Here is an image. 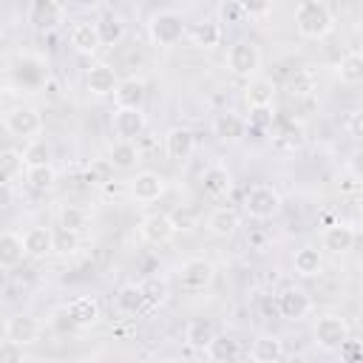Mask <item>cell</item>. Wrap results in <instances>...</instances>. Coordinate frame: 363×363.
Masks as SVG:
<instances>
[{
	"label": "cell",
	"instance_id": "cell-49",
	"mask_svg": "<svg viewBox=\"0 0 363 363\" xmlns=\"http://www.w3.org/2000/svg\"><path fill=\"white\" fill-rule=\"evenodd\" d=\"M11 199H14V196H11L9 182H3V179H0V210H3V207H9V204H11Z\"/></svg>",
	"mask_w": 363,
	"mask_h": 363
},
{
	"label": "cell",
	"instance_id": "cell-29",
	"mask_svg": "<svg viewBox=\"0 0 363 363\" xmlns=\"http://www.w3.org/2000/svg\"><path fill=\"white\" fill-rule=\"evenodd\" d=\"M108 162H111V167H113V170H130V167H136V162H139V150H136V145H133V142L119 139V142H113V145H111Z\"/></svg>",
	"mask_w": 363,
	"mask_h": 363
},
{
	"label": "cell",
	"instance_id": "cell-34",
	"mask_svg": "<svg viewBox=\"0 0 363 363\" xmlns=\"http://www.w3.org/2000/svg\"><path fill=\"white\" fill-rule=\"evenodd\" d=\"M145 292H142V284H125V286H119V292H116V306L122 309V312H128V315H136V312H142L145 309Z\"/></svg>",
	"mask_w": 363,
	"mask_h": 363
},
{
	"label": "cell",
	"instance_id": "cell-18",
	"mask_svg": "<svg viewBox=\"0 0 363 363\" xmlns=\"http://www.w3.org/2000/svg\"><path fill=\"white\" fill-rule=\"evenodd\" d=\"M116 82H119L116 71H113L111 65H105V62L91 65L88 74H85V88H88L94 96H111L113 88H116Z\"/></svg>",
	"mask_w": 363,
	"mask_h": 363
},
{
	"label": "cell",
	"instance_id": "cell-35",
	"mask_svg": "<svg viewBox=\"0 0 363 363\" xmlns=\"http://www.w3.org/2000/svg\"><path fill=\"white\" fill-rule=\"evenodd\" d=\"M96 31H99V43L102 45H116L125 37V20L116 17V14H102L99 23H96Z\"/></svg>",
	"mask_w": 363,
	"mask_h": 363
},
{
	"label": "cell",
	"instance_id": "cell-26",
	"mask_svg": "<svg viewBox=\"0 0 363 363\" xmlns=\"http://www.w3.org/2000/svg\"><path fill=\"white\" fill-rule=\"evenodd\" d=\"M187 37L196 48H216L221 43V26L216 20H201L196 26H190Z\"/></svg>",
	"mask_w": 363,
	"mask_h": 363
},
{
	"label": "cell",
	"instance_id": "cell-16",
	"mask_svg": "<svg viewBox=\"0 0 363 363\" xmlns=\"http://www.w3.org/2000/svg\"><path fill=\"white\" fill-rule=\"evenodd\" d=\"M162 193H164V179H162L159 173H153V170H142V173H136V179L130 182V196H133L136 201H142V204L156 201Z\"/></svg>",
	"mask_w": 363,
	"mask_h": 363
},
{
	"label": "cell",
	"instance_id": "cell-33",
	"mask_svg": "<svg viewBox=\"0 0 363 363\" xmlns=\"http://www.w3.org/2000/svg\"><path fill=\"white\" fill-rule=\"evenodd\" d=\"M26 182H28L31 190L45 193V190H51V187L57 184V170H54L51 162H45V164H31V167H26Z\"/></svg>",
	"mask_w": 363,
	"mask_h": 363
},
{
	"label": "cell",
	"instance_id": "cell-9",
	"mask_svg": "<svg viewBox=\"0 0 363 363\" xmlns=\"http://www.w3.org/2000/svg\"><path fill=\"white\" fill-rule=\"evenodd\" d=\"M65 318H68V323L77 326V329H91V326H96V320L102 318V306H99V301H96L94 295H79V298H74V301L65 306Z\"/></svg>",
	"mask_w": 363,
	"mask_h": 363
},
{
	"label": "cell",
	"instance_id": "cell-46",
	"mask_svg": "<svg viewBox=\"0 0 363 363\" xmlns=\"http://www.w3.org/2000/svg\"><path fill=\"white\" fill-rule=\"evenodd\" d=\"M337 349H340V357H343V360H349V363L363 357V343H360V340H352V335H349Z\"/></svg>",
	"mask_w": 363,
	"mask_h": 363
},
{
	"label": "cell",
	"instance_id": "cell-48",
	"mask_svg": "<svg viewBox=\"0 0 363 363\" xmlns=\"http://www.w3.org/2000/svg\"><path fill=\"white\" fill-rule=\"evenodd\" d=\"M337 184H340V193H354V190L360 187V184H357V173H349V176H343Z\"/></svg>",
	"mask_w": 363,
	"mask_h": 363
},
{
	"label": "cell",
	"instance_id": "cell-6",
	"mask_svg": "<svg viewBox=\"0 0 363 363\" xmlns=\"http://www.w3.org/2000/svg\"><path fill=\"white\" fill-rule=\"evenodd\" d=\"M275 309L284 320H303L312 309V298L298 286H286L275 295Z\"/></svg>",
	"mask_w": 363,
	"mask_h": 363
},
{
	"label": "cell",
	"instance_id": "cell-13",
	"mask_svg": "<svg viewBox=\"0 0 363 363\" xmlns=\"http://www.w3.org/2000/svg\"><path fill=\"white\" fill-rule=\"evenodd\" d=\"M3 332L9 340H14L20 346H31L40 337V320L34 315H11L3 326Z\"/></svg>",
	"mask_w": 363,
	"mask_h": 363
},
{
	"label": "cell",
	"instance_id": "cell-38",
	"mask_svg": "<svg viewBox=\"0 0 363 363\" xmlns=\"http://www.w3.org/2000/svg\"><path fill=\"white\" fill-rule=\"evenodd\" d=\"M60 227L74 230V233H82V230L88 227V213H85V207L65 204V207L60 210Z\"/></svg>",
	"mask_w": 363,
	"mask_h": 363
},
{
	"label": "cell",
	"instance_id": "cell-27",
	"mask_svg": "<svg viewBox=\"0 0 363 363\" xmlns=\"http://www.w3.org/2000/svg\"><path fill=\"white\" fill-rule=\"evenodd\" d=\"M213 335H216V326H213V320H207V318H193V320L187 323V329H184L187 346H190V349H199V352H204V346L213 340Z\"/></svg>",
	"mask_w": 363,
	"mask_h": 363
},
{
	"label": "cell",
	"instance_id": "cell-42",
	"mask_svg": "<svg viewBox=\"0 0 363 363\" xmlns=\"http://www.w3.org/2000/svg\"><path fill=\"white\" fill-rule=\"evenodd\" d=\"M275 142H278L281 147H286V150H298V147L303 145V128L295 125V122H286L284 130L275 136Z\"/></svg>",
	"mask_w": 363,
	"mask_h": 363
},
{
	"label": "cell",
	"instance_id": "cell-11",
	"mask_svg": "<svg viewBox=\"0 0 363 363\" xmlns=\"http://www.w3.org/2000/svg\"><path fill=\"white\" fill-rule=\"evenodd\" d=\"M145 125H147V119H145L142 108H116L113 111V133L119 139H128V142L139 139Z\"/></svg>",
	"mask_w": 363,
	"mask_h": 363
},
{
	"label": "cell",
	"instance_id": "cell-5",
	"mask_svg": "<svg viewBox=\"0 0 363 363\" xmlns=\"http://www.w3.org/2000/svg\"><path fill=\"white\" fill-rule=\"evenodd\" d=\"M349 335H352V329H349L346 318H340V315H320L315 323V340L326 352H335Z\"/></svg>",
	"mask_w": 363,
	"mask_h": 363
},
{
	"label": "cell",
	"instance_id": "cell-8",
	"mask_svg": "<svg viewBox=\"0 0 363 363\" xmlns=\"http://www.w3.org/2000/svg\"><path fill=\"white\" fill-rule=\"evenodd\" d=\"M213 275H216V269L207 258H187L179 269V284L190 292H199L213 284Z\"/></svg>",
	"mask_w": 363,
	"mask_h": 363
},
{
	"label": "cell",
	"instance_id": "cell-24",
	"mask_svg": "<svg viewBox=\"0 0 363 363\" xmlns=\"http://www.w3.org/2000/svg\"><path fill=\"white\" fill-rule=\"evenodd\" d=\"M213 130H216V136H218L221 142H238V139L244 136V130H247V122H244L238 113L224 111V113L216 116Z\"/></svg>",
	"mask_w": 363,
	"mask_h": 363
},
{
	"label": "cell",
	"instance_id": "cell-7",
	"mask_svg": "<svg viewBox=\"0 0 363 363\" xmlns=\"http://www.w3.org/2000/svg\"><path fill=\"white\" fill-rule=\"evenodd\" d=\"M227 65H230L233 74H238V77H250V74L261 65V51H258V45L250 43V40H238V43H233L230 51H227Z\"/></svg>",
	"mask_w": 363,
	"mask_h": 363
},
{
	"label": "cell",
	"instance_id": "cell-31",
	"mask_svg": "<svg viewBox=\"0 0 363 363\" xmlns=\"http://www.w3.org/2000/svg\"><path fill=\"white\" fill-rule=\"evenodd\" d=\"M204 354L210 357V360H235V357H241V346H238V340H233V337H227V335H213V340L204 346Z\"/></svg>",
	"mask_w": 363,
	"mask_h": 363
},
{
	"label": "cell",
	"instance_id": "cell-23",
	"mask_svg": "<svg viewBox=\"0 0 363 363\" xmlns=\"http://www.w3.org/2000/svg\"><path fill=\"white\" fill-rule=\"evenodd\" d=\"M71 45L79 51V54H96L99 51V31H96V23H74L71 28Z\"/></svg>",
	"mask_w": 363,
	"mask_h": 363
},
{
	"label": "cell",
	"instance_id": "cell-39",
	"mask_svg": "<svg viewBox=\"0 0 363 363\" xmlns=\"http://www.w3.org/2000/svg\"><path fill=\"white\" fill-rule=\"evenodd\" d=\"M23 170H26L23 153H17V150H6V153H0V179H3V182L17 179Z\"/></svg>",
	"mask_w": 363,
	"mask_h": 363
},
{
	"label": "cell",
	"instance_id": "cell-43",
	"mask_svg": "<svg viewBox=\"0 0 363 363\" xmlns=\"http://www.w3.org/2000/svg\"><path fill=\"white\" fill-rule=\"evenodd\" d=\"M20 360H26V352H23V346L20 343H14V340H0V363H20Z\"/></svg>",
	"mask_w": 363,
	"mask_h": 363
},
{
	"label": "cell",
	"instance_id": "cell-32",
	"mask_svg": "<svg viewBox=\"0 0 363 363\" xmlns=\"http://www.w3.org/2000/svg\"><path fill=\"white\" fill-rule=\"evenodd\" d=\"M337 77H340V82H346V85H357V82L363 79V57H360L357 48H352V51H346V54L340 57V62H337Z\"/></svg>",
	"mask_w": 363,
	"mask_h": 363
},
{
	"label": "cell",
	"instance_id": "cell-44",
	"mask_svg": "<svg viewBox=\"0 0 363 363\" xmlns=\"http://www.w3.org/2000/svg\"><path fill=\"white\" fill-rule=\"evenodd\" d=\"M238 6H241V14L247 17H267L272 9V0H238Z\"/></svg>",
	"mask_w": 363,
	"mask_h": 363
},
{
	"label": "cell",
	"instance_id": "cell-22",
	"mask_svg": "<svg viewBox=\"0 0 363 363\" xmlns=\"http://www.w3.org/2000/svg\"><path fill=\"white\" fill-rule=\"evenodd\" d=\"M275 94H278V85L269 77H255L244 88V99H247L250 108H255V105H272Z\"/></svg>",
	"mask_w": 363,
	"mask_h": 363
},
{
	"label": "cell",
	"instance_id": "cell-19",
	"mask_svg": "<svg viewBox=\"0 0 363 363\" xmlns=\"http://www.w3.org/2000/svg\"><path fill=\"white\" fill-rule=\"evenodd\" d=\"M196 147V136L190 128H170L164 133V153L173 159V162H184Z\"/></svg>",
	"mask_w": 363,
	"mask_h": 363
},
{
	"label": "cell",
	"instance_id": "cell-28",
	"mask_svg": "<svg viewBox=\"0 0 363 363\" xmlns=\"http://www.w3.org/2000/svg\"><path fill=\"white\" fill-rule=\"evenodd\" d=\"M26 250H23V235L3 230L0 233V267H17L23 261Z\"/></svg>",
	"mask_w": 363,
	"mask_h": 363
},
{
	"label": "cell",
	"instance_id": "cell-36",
	"mask_svg": "<svg viewBox=\"0 0 363 363\" xmlns=\"http://www.w3.org/2000/svg\"><path fill=\"white\" fill-rule=\"evenodd\" d=\"M54 159V150H51V145L45 142V139H28V145H26V150H23V162H26V167H31V164H45V162H51Z\"/></svg>",
	"mask_w": 363,
	"mask_h": 363
},
{
	"label": "cell",
	"instance_id": "cell-10",
	"mask_svg": "<svg viewBox=\"0 0 363 363\" xmlns=\"http://www.w3.org/2000/svg\"><path fill=\"white\" fill-rule=\"evenodd\" d=\"M139 235L147 241V244H167L173 241L176 235V224L167 213H150L139 221Z\"/></svg>",
	"mask_w": 363,
	"mask_h": 363
},
{
	"label": "cell",
	"instance_id": "cell-14",
	"mask_svg": "<svg viewBox=\"0 0 363 363\" xmlns=\"http://www.w3.org/2000/svg\"><path fill=\"white\" fill-rule=\"evenodd\" d=\"M354 238H357V233H354L352 224L335 221V224H329V227L323 230L320 244H323V250H329L332 255H343V252H349V250L354 247Z\"/></svg>",
	"mask_w": 363,
	"mask_h": 363
},
{
	"label": "cell",
	"instance_id": "cell-45",
	"mask_svg": "<svg viewBox=\"0 0 363 363\" xmlns=\"http://www.w3.org/2000/svg\"><path fill=\"white\" fill-rule=\"evenodd\" d=\"M111 170H113V167H111L108 159H105V162H94V164L88 167V182H91V184H105V182L111 179Z\"/></svg>",
	"mask_w": 363,
	"mask_h": 363
},
{
	"label": "cell",
	"instance_id": "cell-1",
	"mask_svg": "<svg viewBox=\"0 0 363 363\" xmlns=\"http://www.w3.org/2000/svg\"><path fill=\"white\" fill-rule=\"evenodd\" d=\"M332 11L320 0H301L295 9V31L306 40H323L332 31Z\"/></svg>",
	"mask_w": 363,
	"mask_h": 363
},
{
	"label": "cell",
	"instance_id": "cell-21",
	"mask_svg": "<svg viewBox=\"0 0 363 363\" xmlns=\"http://www.w3.org/2000/svg\"><path fill=\"white\" fill-rule=\"evenodd\" d=\"M23 250L31 258H45L54 252V230L48 227H31L23 235Z\"/></svg>",
	"mask_w": 363,
	"mask_h": 363
},
{
	"label": "cell",
	"instance_id": "cell-12",
	"mask_svg": "<svg viewBox=\"0 0 363 363\" xmlns=\"http://www.w3.org/2000/svg\"><path fill=\"white\" fill-rule=\"evenodd\" d=\"M201 190L207 199H227L230 190H233V173L224 167V164H210L204 173H201Z\"/></svg>",
	"mask_w": 363,
	"mask_h": 363
},
{
	"label": "cell",
	"instance_id": "cell-40",
	"mask_svg": "<svg viewBox=\"0 0 363 363\" xmlns=\"http://www.w3.org/2000/svg\"><path fill=\"white\" fill-rule=\"evenodd\" d=\"M247 122V128H252V130H269L272 128V122H275V113H272V105H255V108H250V116L244 119Z\"/></svg>",
	"mask_w": 363,
	"mask_h": 363
},
{
	"label": "cell",
	"instance_id": "cell-2",
	"mask_svg": "<svg viewBox=\"0 0 363 363\" xmlns=\"http://www.w3.org/2000/svg\"><path fill=\"white\" fill-rule=\"evenodd\" d=\"M147 34H150V40H153L156 45L170 48V45H176V43L187 34V26H184V20H182L179 11L164 9V11H156V14L150 17V23H147Z\"/></svg>",
	"mask_w": 363,
	"mask_h": 363
},
{
	"label": "cell",
	"instance_id": "cell-47",
	"mask_svg": "<svg viewBox=\"0 0 363 363\" xmlns=\"http://www.w3.org/2000/svg\"><path fill=\"white\" fill-rule=\"evenodd\" d=\"M346 130H349L352 139H363V113H360V111H352V113H349Z\"/></svg>",
	"mask_w": 363,
	"mask_h": 363
},
{
	"label": "cell",
	"instance_id": "cell-37",
	"mask_svg": "<svg viewBox=\"0 0 363 363\" xmlns=\"http://www.w3.org/2000/svg\"><path fill=\"white\" fill-rule=\"evenodd\" d=\"M142 292H145V301H147V303H153V306L164 303L167 295H170V289H167V278H162V275H150V278H145V281H142Z\"/></svg>",
	"mask_w": 363,
	"mask_h": 363
},
{
	"label": "cell",
	"instance_id": "cell-15",
	"mask_svg": "<svg viewBox=\"0 0 363 363\" xmlns=\"http://www.w3.org/2000/svg\"><path fill=\"white\" fill-rule=\"evenodd\" d=\"M28 23L37 31H54L62 23V9L57 0H34L28 9Z\"/></svg>",
	"mask_w": 363,
	"mask_h": 363
},
{
	"label": "cell",
	"instance_id": "cell-25",
	"mask_svg": "<svg viewBox=\"0 0 363 363\" xmlns=\"http://www.w3.org/2000/svg\"><path fill=\"white\" fill-rule=\"evenodd\" d=\"M250 357L255 363H278V360H284V343L272 335H261L258 340H252Z\"/></svg>",
	"mask_w": 363,
	"mask_h": 363
},
{
	"label": "cell",
	"instance_id": "cell-41",
	"mask_svg": "<svg viewBox=\"0 0 363 363\" xmlns=\"http://www.w3.org/2000/svg\"><path fill=\"white\" fill-rule=\"evenodd\" d=\"M77 247H79V233L65 230V227L54 230V252H60V255H71V252H77Z\"/></svg>",
	"mask_w": 363,
	"mask_h": 363
},
{
	"label": "cell",
	"instance_id": "cell-30",
	"mask_svg": "<svg viewBox=\"0 0 363 363\" xmlns=\"http://www.w3.org/2000/svg\"><path fill=\"white\" fill-rule=\"evenodd\" d=\"M323 267V258H320V250L318 247H301L292 258V269L301 275V278H312L318 275Z\"/></svg>",
	"mask_w": 363,
	"mask_h": 363
},
{
	"label": "cell",
	"instance_id": "cell-17",
	"mask_svg": "<svg viewBox=\"0 0 363 363\" xmlns=\"http://www.w3.org/2000/svg\"><path fill=\"white\" fill-rule=\"evenodd\" d=\"M204 227H207V233L216 235V238H230V235L241 227V218H238V213H235L233 207H216V210H210V216L204 218Z\"/></svg>",
	"mask_w": 363,
	"mask_h": 363
},
{
	"label": "cell",
	"instance_id": "cell-3",
	"mask_svg": "<svg viewBox=\"0 0 363 363\" xmlns=\"http://www.w3.org/2000/svg\"><path fill=\"white\" fill-rule=\"evenodd\" d=\"M244 210L252 218L267 221V218L281 213V193L272 184H252L247 190V196H244Z\"/></svg>",
	"mask_w": 363,
	"mask_h": 363
},
{
	"label": "cell",
	"instance_id": "cell-4",
	"mask_svg": "<svg viewBox=\"0 0 363 363\" xmlns=\"http://www.w3.org/2000/svg\"><path fill=\"white\" fill-rule=\"evenodd\" d=\"M6 130H9L11 136L28 142V139L40 136V130H43V116H40V111L31 108V105H17V108H11V111L6 113Z\"/></svg>",
	"mask_w": 363,
	"mask_h": 363
},
{
	"label": "cell",
	"instance_id": "cell-20",
	"mask_svg": "<svg viewBox=\"0 0 363 363\" xmlns=\"http://www.w3.org/2000/svg\"><path fill=\"white\" fill-rule=\"evenodd\" d=\"M145 82L136 79V77H128V79H119L116 88H113V102L116 108H142L145 105Z\"/></svg>",
	"mask_w": 363,
	"mask_h": 363
}]
</instances>
